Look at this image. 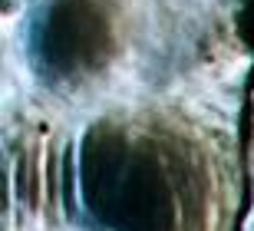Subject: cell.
Listing matches in <instances>:
<instances>
[{
    "label": "cell",
    "instance_id": "obj_1",
    "mask_svg": "<svg viewBox=\"0 0 254 231\" xmlns=\"http://www.w3.org/2000/svg\"><path fill=\"white\" fill-rule=\"evenodd\" d=\"M109 43L106 17L99 13L93 0H60L47 20V46L50 63L73 73V70H93L103 60V50Z\"/></svg>",
    "mask_w": 254,
    "mask_h": 231
}]
</instances>
